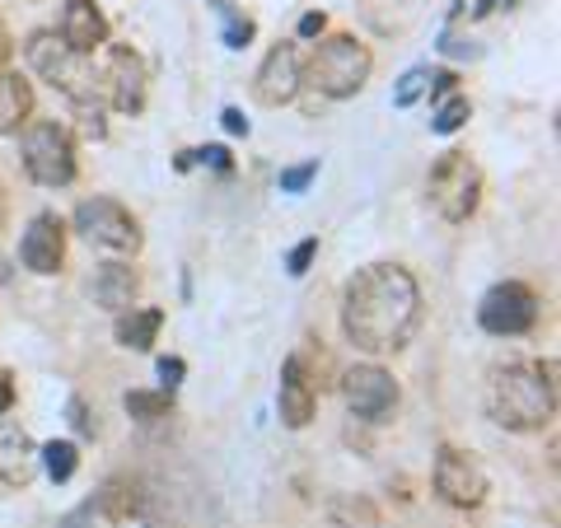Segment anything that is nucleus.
<instances>
[{"instance_id":"nucleus-1","label":"nucleus","mask_w":561,"mask_h":528,"mask_svg":"<svg viewBox=\"0 0 561 528\" xmlns=\"http://www.w3.org/2000/svg\"><path fill=\"white\" fill-rule=\"evenodd\" d=\"M421 328V286L398 262H370L342 290V332L365 356H389Z\"/></svg>"},{"instance_id":"nucleus-2","label":"nucleus","mask_w":561,"mask_h":528,"mask_svg":"<svg viewBox=\"0 0 561 528\" xmlns=\"http://www.w3.org/2000/svg\"><path fill=\"white\" fill-rule=\"evenodd\" d=\"M486 416L515 435H534L557 416V360H511L486 379Z\"/></svg>"},{"instance_id":"nucleus-3","label":"nucleus","mask_w":561,"mask_h":528,"mask_svg":"<svg viewBox=\"0 0 561 528\" xmlns=\"http://www.w3.org/2000/svg\"><path fill=\"white\" fill-rule=\"evenodd\" d=\"M24 57H28V70L38 80H47L57 94H66L76 108H103V80H99V66L80 51H70L51 28H38L28 33L24 43Z\"/></svg>"},{"instance_id":"nucleus-4","label":"nucleus","mask_w":561,"mask_h":528,"mask_svg":"<svg viewBox=\"0 0 561 528\" xmlns=\"http://www.w3.org/2000/svg\"><path fill=\"white\" fill-rule=\"evenodd\" d=\"M370 70H375V57L356 33H328L305 66V84H313L323 99H356L365 90V80H370Z\"/></svg>"},{"instance_id":"nucleus-5","label":"nucleus","mask_w":561,"mask_h":528,"mask_svg":"<svg viewBox=\"0 0 561 528\" xmlns=\"http://www.w3.org/2000/svg\"><path fill=\"white\" fill-rule=\"evenodd\" d=\"M426 192H431V206L440 210L449 225H463L472 210L482 206V169H478V160H472L468 150H445L440 160H435V169H431Z\"/></svg>"},{"instance_id":"nucleus-6","label":"nucleus","mask_w":561,"mask_h":528,"mask_svg":"<svg viewBox=\"0 0 561 528\" xmlns=\"http://www.w3.org/2000/svg\"><path fill=\"white\" fill-rule=\"evenodd\" d=\"M24 173L38 187L76 183V140L61 122H28L24 127Z\"/></svg>"},{"instance_id":"nucleus-7","label":"nucleus","mask_w":561,"mask_h":528,"mask_svg":"<svg viewBox=\"0 0 561 528\" xmlns=\"http://www.w3.org/2000/svg\"><path fill=\"white\" fill-rule=\"evenodd\" d=\"M76 230L94 243V249H103V253H117V257H131V253H140V225H136V216L122 202H113V197H90V202H80L76 206Z\"/></svg>"},{"instance_id":"nucleus-8","label":"nucleus","mask_w":561,"mask_h":528,"mask_svg":"<svg viewBox=\"0 0 561 528\" xmlns=\"http://www.w3.org/2000/svg\"><path fill=\"white\" fill-rule=\"evenodd\" d=\"M478 323L491 337H524L538 323V295L524 280H501L491 286L478 305Z\"/></svg>"},{"instance_id":"nucleus-9","label":"nucleus","mask_w":561,"mask_h":528,"mask_svg":"<svg viewBox=\"0 0 561 528\" xmlns=\"http://www.w3.org/2000/svg\"><path fill=\"white\" fill-rule=\"evenodd\" d=\"M342 398H346V408H351L356 421L379 426V421H389L398 412L402 389H398V379L383 365H351L342 375Z\"/></svg>"},{"instance_id":"nucleus-10","label":"nucleus","mask_w":561,"mask_h":528,"mask_svg":"<svg viewBox=\"0 0 561 528\" xmlns=\"http://www.w3.org/2000/svg\"><path fill=\"white\" fill-rule=\"evenodd\" d=\"M435 496H440L445 505L454 509H478L486 501V472L482 463L472 459V454L454 449V445H440V454H435Z\"/></svg>"},{"instance_id":"nucleus-11","label":"nucleus","mask_w":561,"mask_h":528,"mask_svg":"<svg viewBox=\"0 0 561 528\" xmlns=\"http://www.w3.org/2000/svg\"><path fill=\"white\" fill-rule=\"evenodd\" d=\"M108 57H103V70H99V80H103V108H113V113H127L136 117L140 108H146V61L136 57L131 47H103Z\"/></svg>"},{"instance_id":"nucleus-12","label":"nucleus","mask_w":561,"mask_h":528,"mask_svg":"<svg viewBox=\"0 0 561 528\" xmlns=\"http://www.w3.org/2000/svg\"><path fill=\"white\" fill-rule=\"evenodd\" d=\"M305 84V61H300V47L295 43H276L267 57H262L257 76H253V99L267 103V108H280L300 94Z\"/></svg>"},{"instance_id":"nucleus-13","label":"nucleus","mask_w":561,"mask_h":528,"mask_svg":"<svg viewBox=\"0 0 561 528\" xmlns=\"http://www.w3.org/2000/svg\"><path fill=\"white\" fill-rule=\"evenodd\" d=\"M20 257L24 267L33 276H57L61 262H66V225L51 216V210H43V216L28 220V230L20 239Z\"/></svg>"},{"instance_id":"nucleus-14","label":"nucleus","mask_w":561,"mask_h":528,"mask_svg":"<svg viewBox=\"0 0 561 528\" xmlns=\"http://www.w3.org/2000/svg\"><path fill=\"white\" fill-rule=\"evenodd\" d=\"M280 421H286L290 431H305L313 421V408H319V383L309 379V365L305 356H290L280 365Z\"/></svg>"},{"instance_id":"nucleus-15","label":"nucleus","mask_w":561,"mask_h":528,"mask_svg":"<svg viewBox=\"0 0 561 528\" xmlns=\"http://www.w3.org/2000/svg\"><path fill=\"white\" fill-rule=\"evenodd\" d=\"M57 38L70 51H80V57H94V51L108 47V20H103V10L94 5V0H66Z\"/></svg>"},{"instance_id":"nucleus-16","label":"nucleus","mask_w":561,"mask_h":528,"mask_svg":"<svg viewBox=\"0 0 561 528\" xmlns=\"http://www.w3.org/2000/svg\"><path fill=\"white\" fill-rule=\"evenodd\" d=\"M38 472V445L20 421L0 416V486H28Z\"/></svg>"},{"instance_id":"nucleus-17","label":"nucleus","mask_w":561,"mask_h":528,"mask_svg":"<svg viewBox=\"0 0 561 528\" xmlns=\"http://www.w3.org/2000/svg\"><path fill=\"white\" fill-rule=\"evenodd\" d=\"M33 117V84L20 70H0V136L24 131Z\"/></svg>"},{"instance_id":"nucleus-18","label":"nucleus","mask_w":561,"mask_h":528,"mask_svg":"<svg viewBox=\"0 0 561 528\" xmlns=\"http://www.w3.org/2000/svg\"><path fill=\"white\" fill-rule=\"evenodd\" d=\"M136 290H140V276L127 267V262H108V267L94 276V299L103 309H113V313H127Z\"/></svg>"},{"instance_id":"nucleus-19","label":"nucleus","mask_w":561,"mask_h":528,"mask_svg":"<svg viewBox=\"0 0 561 528\" xmlns=\"http://www.w3.org/2000/svg\"><path fill=\"white\" fill-rule=\"evenodd\" d=\"M140 505H146V491H140L136 478H113L99 491V515L108 524H131L140 515Z\"/></svg>"},{"instance_id":"nucleus-20","label":"nucleus","mask_w":561,"mask_h":528,"mask_svg":"<svg viewBox=\"0 0 561 528\" xmlns=\"http://www.w3.org/2000/svg\"><path fill=\"white\" fill-rule=\"evenodd\" d=\"M160 328H164V313L160 309H127L117 319V342L127 346V351H150L154 337H160Z\"/></svg>"},{"instance_id":"nucleus-21","label":"nucleus","mask_w":561,"mask_h":528,"mask_svg":"<svg viewBox=\"0 0 561 528\" xmlns=\"http://www.w3.org/2000/svg\"><path fill=\"white\" fill-rule=\"evenodd\" d=\"M328 519L332 528H379V509L365 496H332Z\"/></svg>"},{"instance_id":"nucleus-22","label":"nucleus","mask_w":561,"mask_h":528,"mask_svg":"<svg viewBox=\"0 0 561 528\" xmlns=\"http://www.w3.org/2000/svg\"><path fill=\"white\" fill-rule=\"evenodd\" d=\"M468 117H472V103H468V94L449 90V94H440V99H435V113H431V131H435V136H454V131H459Z\"/></svg>"},{"instance_id":"nucleus-23","label":"nucleus","mask_w":561,"mask_h":528,"mask_svg":"<svg viewBox=\"0 0 561 528\" xmlns=\"http://www.w3.org/2000/svg\"><path fill=\"white\" fill-rule=\"evenodd\" d=\"M38 463L47 468L51 482H70L76 478V468H80V449L70 445V439H51V445L38 449Z\"/></svg>"},{"instance_id":"nucleus-24","label":"nucleus","mask_w":561,"mask_h":528,"mask_svg":"<svg viewBox=\"0 0 561 528\" xmlns=\"http://www.w3.org/2000/svg\"><path fill=\"white\" fill-rule=\"evenodd\" d=\"M122 408H127L136 421H146V426H150V421H164V416L173 412V398H169V393H146V389H131L127 398H122Z\"/></svg>"},{"instance_id":"nucleus-25","label":"nucleus","mask_w":561,"mask_h":528,"mask_svg":"<svg viewBox=\"0 0 561 528\" xmlns=\"http://www.w3.org/2000/svg\"><path fill=\"white\" fill-rule=\"evenodd\" d=\"M426 90H431V70H426V66H412L408 76L398 80V90H393V103H398V108H412V103H416L421 94H426Z\"/></svg>"},{"instance_id":"nucleus-26","label":"nucleus","mask_w":561,"mask_h":528,"mask_svg":"<svg viewBox=\"0 0 561 528\" xmlns=\"http://www.w3.org/2000/svg\"><path fill=\"white\" fill-rule=\"evenodd\" d=\"M216 10H220V20H225V43H230V47H249V38H253V20H239L230 0H216Z\"/></svg>"},{"instance_id":"nucleus-27","label":"nucleus","mask_w":561,"mask_h":528,"mask_svg":"<svg viewBox=\"0 0 561 528\" xmlns=\"http://www.w3.org/2000/svg\"><path fill=\"white\" fill-rule=\"evenodd\" d=\"M313 179H319V160L290 164V169H280V192H305Z\"/></svg>"},{"instance_id":"nucleus-28","label":"nucleus","mask_w":561,"mask_h":528,"mask_svg":"<svg viewBox=\"0 0 561 528\" xmlns=\"http://www.w3.org/2000/svg\"><path fill=\"white\" fill-rule=\"evenodd\" d=\"M313 257H319V239H300V243L290 249V257H286V272H290V276H305Z\"/></svg>"},{"instance_id":"nucleus-29","label":"nucleus","mask_w":561,"mask_h":528,"mask_svg":"<svg viewBox=\"0 0 561 528\" xmlns=\"http://www.w3.org/2000/svg\"><path fill=\"white\" fill-rule=\"evenodd\" d=\"M192 154H197L202 164L220 169V173H230V169H234V164H230V150H225V146H206V150H192Z\"/></svg>"},{"instance_id":"nucleus-30","label":"nucleus","mask_w":561,"mask_h":528,"mask_svg":"<svg viewBox=\"0 0 561 528\" xmlns=\"http://www.w3.org/2000/svg\"><path fill=\"white\" fill-rule=\"evenodd\" d=\"M183 375H187V365H183L179 356H164V360H160V379H164V389H173V383H179Z\"/></svg>"},{"instance_id":"nucleus-31","label":"nucleus","mask_w":561,"mask_h":528,"mask_svg":"<svg viewBox=\"0 0 561 528\" xmlns=\"http://www.w3.org/2000/svg\"><path fill=\"white\" fill-rule=\"evenodd\" d=\"M10 408H14V375L0 365V416H5Z\"/></svg>"},{"instance_id":"nucleus-32","label":"nucleus","mask_w":561,"mask_h":528,"mask_svg":"<svg viewBox=\"0 0 561 528\" xmlns=\"http://www.w3.org/2000/svg\"><path fill=\"white\" fill-rule=\"evenodd\" d=\"M328 28V20H323V10H309L305 20H300V38H319V33Z\"/></svg>"},{"instance_id":"nucleus-33","label":"nucleus","mask_w":561,"mask_h":528,"mask_svg":"<svg viewBox=\"0 0 561 528\" xmlns=\"http://www.w3.org/2000/svg\"><path fill=\"white\" fill-rule=\"evenodd\" d=\"M220 122H225V131H230V136H249V117H243L239 108H225Z\"/></svg>"},{"instance_id":"nucleus-34","label":"nucleus","mask_w":561,"mask_h":528,"mask_svg":"<svg viewBox=\"0 0 561 528\" xmlns=\"http://www.w3.org/2000/svg\"><path fill=\"white\" fill-rule=\"evenodd\" d=\"M70 421H76V431H80V435H94V421L84 416V402H80V398L70 402Z\"/></svg>"},{"instance_id":"nucleus-35","label":"nucleus","mask_w":561,"mask_h":528,"mask_svg":"<svg viewBox=\"0 0 561 528\" xmlns=\"http://www.w3.org/2000/svg\"><path fill=\"white\" fill-rule=\"evenodd\" d=\"M10 28H5V20H0V70H5V61H10Z\"/></svg>"},{"instance_id":"nucleus-36","label":"nucleus","mask_w":561,"mask_h":528,"mask_svg":"<svg viewBox=\"0 0 561 528\" xmlns=\"http://www.w3.org/2000/svg\"><path fill=\"white\" fill-rule=\"evenodd\" d=\"M5 220H10V197H5V187H0V230H5Z\"/></svg>"},{"instance_id":"nucleus-37","label":"nucleus","mask_w":561,"mask_h":528,"mask_svg":"<svg viewBox=\"0 0 561 528\" xmlns=\"http://www.w3.org/2000/svg\"><path fill=\"white\" fill-rule=\"evenodd\" d=\"M501 5H515V0H501Z\"/></svg>"}]
</instances>
